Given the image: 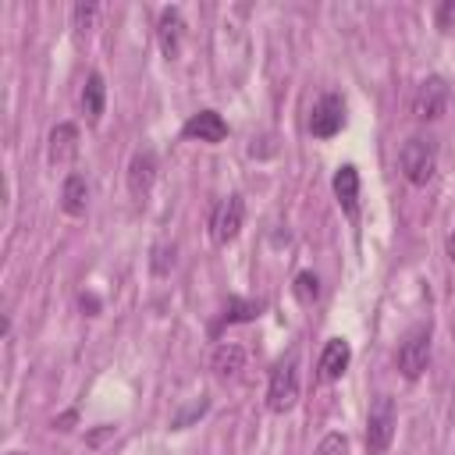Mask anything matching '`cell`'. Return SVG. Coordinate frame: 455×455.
Masks as SVG:
<instances>
[{
  "instance_id": "6da1fadb",
  "label": "cell",
  "mask_w": 455,
  "mask_h": 455,
  "mask_svg": "<svg viewBox=\"0 0 455 455\" xmlns=\"http://www.w3.org/2000/svg\"><path fill=\"white\" fill-rule=\"evenodd\" d=\"M398 171L409 185H427L437 171V142L423 139V135L405 139L402 149H398Z\"/></svg>"
},
{
  "instance_id": "7a4b0ae2",
  "label": "cell",
  "mask_w": 455,
  "mask_h": 455,
  "mask_svg": "<svg viewBox=\"0 0 455 455\" xmlns=\"http://www.w3.org/2000/svg\"><path fill=\"white\" fill-rule=\"evenodd\" d=\"M395 427H398V409L391 395H377L366 416V455H384L395 441Z\"/></svg>"
},
{
  "instance_id": "3957f363",
  "label": "cell",
  "mask_w": 455,
  "mask_h": 455,
  "mask_svg": "<svg viewBox=\"0 0 455 455\" xmlns=\"http://www.w3.org/2000/svg\"><path fill=\"white\" fill-rule=\"evenodd\" d=\"M430 363V327L427 323H416L402 341H398V352H395V366L405 380H416Z\"/></svg>"
},
{
  "instance_id": "277c9868",
  "label": "cell",
  "mask_w": 455,
  "mask_h": 455,
  "mask_svg": "<svg viewBox=\"0 0 455 455\" xmlns=\"http://www.w3.org/2000/svg\"><path fill=\"white\" fill-rule=\"evenodd\" d=\"M299 402V359L288 355L270 370V384H267V405L270 412H288Z\"/></svg>"
},
{
  "instance_id": "5b68a950",
  "label": "cell",
  "mask_w": 455,
  "mask_h": 455,
  "mask_svg": "<svg viewBox=\"0 0 455 455\" xmlns=\"http://www.w3.org/2000/svg\"><path fill=\"white\" fill-rule=\"evenodd\" d=\"M448 100H451L448 82H444L441 75H430V78L419 82V89H416V96H412V114H416L419 121H437V117L448 110Z\"/></svg>"
},
{
  "instance_id": "8992f818",
  "label": "cell",
  "mask_w": 455,
  "mask_h": 455,
  "mask_svg": "<svg viewBox=\"0 0 455 455\" xmlns=\"http://www.w3.org/2000/svg\"><path fill=\"white\" fill-rule=\"evenodd\" d=\"M345 128V100L338 92H327L316 100L313 114H309V132L316 139H334Z\"/></svg>"
},
{
  "instance_id": "52a82bcc",
  "label": "cell",
  "mask_w": 455,
  "mask_h": 455,
  "mask_svg": "<svg viewBox=\"0 0 455 455\" xmlns=\"http://www.w3.org/2000/svg\"><path fill=\"white\" fill-rule=\"evenodd\" d=\"M242 220H245V203H242V196L220 199V203L213 206V217H210V235H213V242L228 245V242L242 231Z\"/></svg>"
},
{
  "instance_id": "ba28073f",
  "label": "cell",
  "mask_w": 455,
  "mask_h": 455,
  "mask_svg": "<svg viewBox=\"0 0 455 455\" xmlns=\"http://www.w3.org/2000/svg\"><path fill=\"white\" fill-rule=\"evenodd\" d=\"M153 181H156V153L153 149H135L132 164H128V192L135 199H146L153 192Z\"/></svg>"
},
{
  "instance_id": "9c48e42d",
  "label": "cell",
  "mask_w": 455,
  "mask_h": 455,
  "mask_svg": "<svg viewBox=\"0 0 455 455\" xmlns=\"http://www.w3.org/2000/svg\"><path fill=\"white\" fill-rule=\"evenodd\" d=\"M181 135L213 146V142H224V139H228V124H224V117H220L217 110H199V114H192V117L185 121Z\"/></svg>"
},
{
  "instance_id": "30bf717a",
  "label": "cell",
  "mask_w": 455,
  "mask_h": 455,
  "mask_svg": "<svg viewBox=\"0 0 455 455\" xmlns=\"http://www.w3.org/2000/svg\"><path fill=\"white\" fill-rule=\"evenodd\" d=\"M78 156V124L64 121L50 132V164L53 167H68Z\"/></svg>"
},
{
  "instance_id": "8fae6325",
  "label": "cell",
  "mask_w": 455,
  "mask_h": 455,
  "mask_svg": "<svg viewBox=\"0 0 455 455\" xmlns=\"http://www.w3.org/2000/svg\"><path fill=\"white\" fill-rule=\"evenodd\" d=\"M181 28H185L181 11H178V7H164V11H160L156 36H160V50H164L167 60H174V57L181 53Z\"/></svg>"
},
{
  "instance_id": "7c38bea8",
  "label": "cell",
  "mask_w": 455,
  "mask_h": 455,
  "mask_svg": "<svg viewBox=\"0 0 455 455\" xmlns=\"http://www.w3.org/2000/svg\"><path fill=\"white\" fill-rule=\"evenodd\" d=\"M348 363H352L348 341H345V338H331V341L323 345V352H320V377H323V380H338V377L348 370Z\"/></svg>"
},
{
  "instance_id": "4fadbf2b",
  "label": "cell",
  "mask_w": 455,
  "mask_h": 455,
  "mask_svg": "<svg viewBox=\"0 0 455 455\" xmlns=\"http://www.w3.org/2000/svg\"><path fill=\"white\" fill-rule=\"evenodd\" d=\"M334 196H338V203H341V210L348 217L359 213V171L352 164L338 167V174H334Z\"/></svg>"
},
{
  "instance_id": "5bb4252c",
  "label": "cell",
  "mask_w": 455,
  "mask_h": 455,
  "mask_svg": "<svg viewBox=\"0 0 455 455\" xmlns=\"http://www.w3.org/2000/svg\"><path fill=\"white\" fill-rule=\"evenodd\" d=\"M89 206V185L82 174H68L64 178V188H60V210L68 217H82Z\"/></svg>"
},
{
  "instance_id": "9a60e30c",
  "label": "cell",
  "mask_w": 455,
  "mask_h": 455,
  "mask_svg": "<svg viewBox=\"0 0 455 455\" xmlns=\"http://www.w3.org/2000/svg\"><path fill=\"white\" fill-rule=\"evenodd\" d=\"M103 103H107V85H103V75L100 71H89L85 85H82V110L85 117L96 124L103 117Z\"/></svg>"
},
{
  "instance_id": "2e32d148",
  "label": "cell",
  "mask_w": 455,
  "mask_h": 455,
  "mask_svg": "<svg viewBox=\"0 0 455 455\" xmlns=\"http://www.w3.org/2000/svg\"><path fill=\"white\" fill-rule=\"evenodd\" d=\"M242 366H245V348H242V345L228 341V345H217V348H213L210 370H213L217 377H235Z\"/></svg>"
},
{
  "instance_id": "e0dca14e",
  "label": "cell",
  "mask_w": 455,
  "mask_h": 455,
  "mask_svg": "<svg viewBox=\"0 0 455 455\" xmlns=\"http://www.w3.org/2000/svg\"><path fill=\"white\" fill-rule=\"evenodd\" d=\"M256 316H259V302H245V299L231 295L224 306V323H242V320H256Z\"/></svg>"
},
{
  "instance_id": "ac0fdd59",
  "label": "cell",
  "mask_w": 455,
  "mask_h": 455,
  "mask_svg": "<svg viewBox=\"0 0 455 455\" xmlns=\"http://www.w3.org/2000/svg\"><path fill=\"white\" fill-rule=\"evenodd\" d=\"M291 291H295V299H299L302 306H313V302H316V295H320V277H316L313 270H302V274L295 277Z\"/></svg>"
},
{
  "instance_id": "d6986e66",
  "label": "cell",
  "mask_w": 455,
  "mask_h": 455,
  "mask_svg": "<svg viewBox=\"0 0 455 455\" xmlns=\"http://www.w3.org/2000/svg\"><path fill=\"white\" fill-rule=\"evenodd\" d=\"M434 21L441 32H455V0H444L437 11H434Z\"/></svg>"
},
{
  "instance_id": "ffe728a7",
  "label": "cell",
  "mask_w": 455,
  "mask_h": 455,
  "mask_svg": "<svg viewBox=\"0 0 455 455\" xmlns=\"http://www.w3.org/2000/svg\"><path fill=\"white\" fill-rule=\"evenodd\" d=\"M100 7L96 4H75V28H92Z\"/></svg>"
},
{
  "instance_id": "44dd1931",
  "label": "cell",
  "mask_w": 455,
  "mask_h": 455,
  "mask_svg": "<svg viewBox=\"0 0 455 455\" xmlns=\"http://www.w3.org/2000/svg\"><path fill=\"white\" fill-rule=\"evenodd\" d=\"M341 451H345V437H341V434L323 437V441H320V448H316V455H341Z\"/></svg>"
},
{
  "instance_id": "7402d4cb",
  "label": "cell",
  "mask_w": 455,
  "mask_h": 455,
  "mask_svg": "<svg viewBox=\"0 0 455 455\" xmlns=\"http://www.w3.org/2000/svg\"><path fill=\"white\" fill-rule=\"evenodd\" d=\"M448 256H451V263H455V231L448 235Z\"/></svg>"
},
{
  "instance_id": "603a6c76",
  "label": "cell",
  "mask_w": 455,
  "mask_h": 455,
  "mask_svg": "<svg viewBox=\"0 0 455 455\" xmlns=\"http://www.w3.org/2000/svg\"><path fill=\"white\" fill-rule=\"evenodd\" d=\"M7 455H21V451H7Z\"/></svg>"
}]
</instances>
